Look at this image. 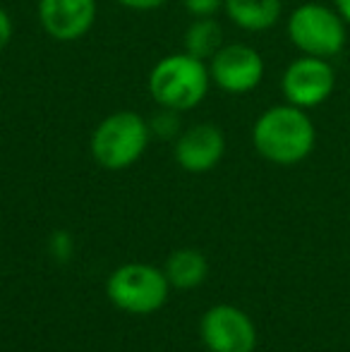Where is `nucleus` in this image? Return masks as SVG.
I'll return each instance as SVG.
<instances>
[{
    "instance_id": "9d476101",
    "label": "nucleus",
    "mask_w": 350,
    "mask_h": 352,
    "mask_svg": "<svg viewBox=\"0 0 350 352\" xmlns=\"http://www.w3.org/2000/svg\"><path fill=\"white\" fill-rule=\"evenodd\" d=\"M226 137L216 125H195L182 132L175 144V158L182 170L206 173L223 158Z\"/></svg>"
},
{
    "instance_id": "dca6fc26",
    "label": "nucleus",
    "mask_w": 350,
    "mask_h": 352,
    "mask_svg": "<svg viewBox=\"0 0 350 352\" xmlns=\"http://www.w3.org/2000/svg\"><path fill=\"white\" fill-rule=\"evenodd\" d=\"M51 252L61 261H65L67 256H70V252H72L70 237H67L65 232H56V235H53V240H51Z\"/></svg>"
},
{
    "instance_id": "6ab92c4d",
    "label": "nucleus",
    "mask_w": 350,
    "mask_h": 352,
    "mask_svg": "<svg viewBox=\"0 0 350 352\" xmlns=\"http://www.w3.org/2000/svg\"><path fill=\"white\" fill-rule=\"evenodd\" d=\"M333 5H336V12L343 17V22L350 24V0H333Z\"/></svg>"
},
{
    "instance_id": "423d86ee",
    "label": "nucleus",
    "mask_w": 350,
    "mask_h": 352,
    "mask_svg": "<svg viewBox=\"0 0 350 352\" xmlns=\"http://www.w3.org/2000/svg\"><path fill=\"white\" fill-rule=\"evenodd\" d=\"M336 74L327 58L303 56L288 65L281 79V89L288 103L298 108H317L333 94Z\"/></svg>"
},
{
    "instance_id": "f3484780",
    "label": "nucleus",
    "mask_w": 350,
    "mask_h": 352,
    "mask_svg": "<svg viewBox=\"0 0 350 352\" xmlns=\"http://www.w3.org/2000/svg\"><path fill=\"white\" fill-rule=\"evenodd\" d=\"M10 41H12V19L0 8V51H3Z\"/></svg>"
},
{
    "instance_id": "7ed1b4c3",
    "label": "nucleus",
    "mask_w": 350,
    "mask_h": 352,
    "mask_svg": "<svg viewBox=\"0 0 350 352\" xmlns=\"http://www.w3.org/2000/svg\"><path fill=\"white\" fill-rule=\"evenodd\" d=\"M149 144V125L132 111L108 116L91 137V153L108 170L130 168Z\"/></svg>"
},
{
    "instance_id": "f257e3e1",
    "label": "nucleus",
    "mask_w": 350,
    "mask_h": 352,
    "mask_svg": "<svg viewBox=\"0 0 350 352\" xmlns=\"http://www.w3.org/2000/svg\"><path fill=\"white\" fill-rule=\"evenodd\" d=\"M252 140L254 148L266 161L278 163V166H293L309 156L317 132L305 108L288 103V106L269 108L257 118Z\"/></svg>"
},
{
    "instance_id": "a211bd4d",
    "label": "nucleus",
    "mask_w": 350,
    "mask_h": 352,
    "mask_svg": "<svg viewBox=\"0 0 350 352\" xmlns=\"http://www.w3.org/2000/svg\"><path fill=\"white\" fill-rule=\"evenodd\" d=\"M118 3L132 10H156V8H161L166 0H118Z\"/></svg>"
},
{
    "instance_id": "2eb2a0df",
    "label": "nucleus",
    "mask_w": 350,
    "mask_h": 352,
    "mask_svg": "<svg viewBox=\"0 0 350 352\" xmlns=\"http://www.w3.org/2000/svg\"><path fill=\"white\" fill-rule=\"evenodd\" d=\"M154 127L156 132H159V137H168L171 132H175L177 127V120H175V111H171V108H166V113H161L159 118L154 120Z\"/></svg>"
},
{
    "instance_id": "f8f14e48",
    "label": "nucleus",
    "mask_w": 350,
    "mask_h": 352,
    "mask_svg": "<svg viewBox=\"0 0 350 352\" xmlns=\"http://www.w3.org/2000/svg\"><path fill=\"white\" fill-rule=\"evenodd\" d=\"M164 274L173 287L190 290V287L201 285V280L206 278V274H209V261L197 250H177L168 256Z\"/></svg>"
},
{
    "instance_id": "9b49d317",
    "label": "nucleus",
    "mask_w": 350,
    "mask_h": 352,
    "mask_svg": "<svg viewBox=\"0 0 350 352\" xmlns=\"http://www.w3.org/2000/svg\"><path fill=\"white\" fill-rule=\"evenodd\" d=\"M228 17L248 32L271 29L281 17V0H223Z\"/></svg>"
},
{
    "instance_id": "1a4fd4ad",
    "label": "nucleus",
    "mask_w": 350,
    "mask_h": 352,
    "mask_svg": "<svg viewBox=\"0 0 350 352\" xmlns=\"http://www.w3.org/2000/svg\"><path fill=\"white\" fill-rule=\"evenodd\" d=\"M39 17L56 41H77L96 19V0H41Z\"/></svg>"
},
{
    "instance_id": "ddd939ff",
    "label": "nucleus",
    "mask_w": 350,
    "mask_h": 352,
    "mask_svg": "<svg viewBox=\"0 0 350 352\" xmlns=\"http://www.w3.org/2000/svg\"><path fill=\"white\" fill-rule=\"evenodd\" d=\"M221 41H223V34L219 24L209 17H199L185 32V53H190L197 60H209L221 51Z\"/></svg>"
},
{
    "instance_id": "4468645a",
    "label": "nucleus",
    "mask_w": 350,
    "mask_h": 352,
    "mask_svg": "<svg viewBox=\"0 0 350 352\" xmlns=\"http://www.w3.org/2000/svg\"><path fill=\"white\" fill-rule=\"evenodd\" d=\"M223 5V0H185V8L190 10L195 17H209Z\"/></svg>"
},
{
    "instance_id": "39448f33",
    "label": "nucleus",
    "mask_w": 350,
    "mask_h": 352,
    "mask_svg": "<svg viewBox=\"0 0 350 352\" xmlns=\"http://www.w3.org/2000/svg\"><path fill=\"white\" fill-rule=\"evenodd\" d=\"M168 287L171 283L164 271L146 264L120 266L106 283L108 300L130 314H151L161 309L168 300Z\"/></svg>"
},
{
    "instance_id": "6e6552de",
    "label": "nucleus",
    "mask_w": 350,
    "mask_h": 352,
    "mask_svg": "<svg viewBox=\"0 0 350 352\" xmlns=\"http://www.w3.org/2000/svg\"><path fill=\"white\" fill-rule=\"evenodd\" d=\"M211 79L228 94H248L264 77V60L252 46L230 43L211 58Z\"/></svg>"
},
{
    "instance_id": "0eeeda50",
    "label": "nucleus",
    "mask_w": 350,
    "mask_h": 352,
    "mask_svg": "<svg viewBox=\"0 0 350 352\" xmlns=\"http://www.w3.org/2000/svg\"><path fill=\"white\" fill-rule=\"evenodd\" d=\"M201 340L211 352H252L257 331L238 307L219 305L201 316Z\"/></svg>"
},
{
    "instance_id": "20e7f679",
    "label": "nucleus",
    "mask_w": 350,
    "mask_h": 352,
    "mask_svg": "<svg viewBox=\"0 0 350 352\" xmlns=\"http://www.w3.org/2000/svg\"><path fill=\"white\" fill-rule=\"evenodd\" d=\"M288 36L303 56L333 58L346 46V22L336 10L319 3H305L288 17Z\"/></svg>"
},
{
    "instance_id": "f03ea898",
    "label": "nucleus",
    "mask_w": 350,
    "mask_h": 352,
    "mask_svg": "<svg viewBox=\"0 0 350 352\" xmlns=\"http://www.w3.org/2000/svg\"><path fill=\"white\" fill-rule=\"evenodd\" d=\"M209 77L204 60L190 53H177L156 63L149 77V91L164 108L180 113L199 106L209 91Z\"/></svg>"
}]
</instances>
